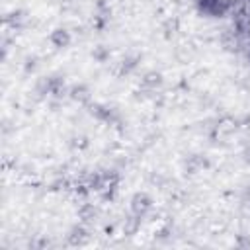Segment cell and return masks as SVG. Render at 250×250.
<instances>
[{
    "label": "cell",
    "instance_id": "obj_3",
    "mask_svg": "<svg viewBox=\"0 0 250 250\" xmlns=\"http://www.w3.org/2000/svg\"><path fill=\"white\" fill-rule=\"evenodd\" d=\"M150 207V199L145 195V193H141V195H135V199H133V211L135 213H143V211H146Z\"/></svg>",
    "mask_w": 250,
    "mask_h": 250
},
{
    "label": "cell",
    "instance_id": "obj_2",
    "mask_svg": "<svg viewBox=\"0 0 250 250\" xmlns=\"http://www.w3.org/2000/svg\"><path fill=\"white\" fill-rule=\"evenodd\" d=\"M51 41H53V45H55V47L64 49V47H68V45H70V35H68V31H66V29H55V31L51 33Z\"/></svg>",
    "mask_w": 250,
    "mask_h": 250
},
{
    "label": "cell",
    "instance_id": "obj_1",
    "mask_svg": "<svg viewBox=\"0 0 250 250\" xmlns=\"http://www.w3.org/2000/svg\"><path fill=\"white\" fill-rule=\"evenodd\" d=\"M197 6H199V10L203 14L213 16V18L223 16L227 12V8H229L227 0H197Z\"/></svg>",
    "mask_w": 250,
    "mask_h": 250
}]
</instances>
